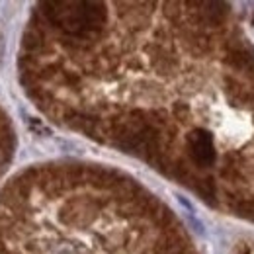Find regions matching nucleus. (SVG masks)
I'll return each mask as SVG.
<instances>
[{"label":"nucleus","instance_id":"obj_1","mask_svg":"<svg viewBox=\"0 0 254 254\" xmlns=\"http://www.w3.org/2000/svg\"><path fill=\"white\" fill-rule=\"evenodd\" d=\"M14 149H16L14 127H12V122H10L8 114L0 106V180L6 174L10 162L14 159Z\"/></svg>","mask_w":254,"mask_h":254}]
</instances>
